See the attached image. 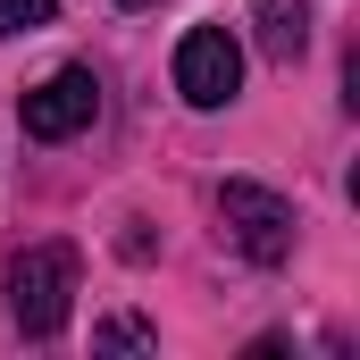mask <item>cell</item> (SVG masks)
<instances>
[{
	"label": "cell",
	"instance_id": "cell-1",
	"mask_svg": "<svg viewBox=\"0 0 360 360\" xmlns=\"http://www.w3.org/2000/svg\"><path fill=\"white\" fill-rule=\"evenodd\" d=\"M68 310H76V252H68V243H34V252L8 269V319H17V335L51 344V335L68 327Z\"/></svg>",
	"mask_w": 360,
	"mask_h": 360
},
{
	"label": "cell",
	"instance_id": "cell-2",
	"mask_svg": "<svg viewBox=\"0 0 360 360\" xmlns=\"http://www.w3.org/2000/svg\"><path fill=\"white\" fill-rule=\"evenodd\" d=\"M218 218H226V235H235L243 260H260V269H285L293 260V201L285 193L235 176V184H218Z\"/></svg>",
	"mask_w": 360,
	"mask_h": 360
},
{
	"label": "cell",
	"instance_id": "cell-3",
	"mask_svg": "<svg viewBox=\"0 0 360 360\" xmlns=\"http://www.w3.org/2000/svg\"><path fill=\"white\" fill-rule=\"evenodd\" d=\"M176 92L193 109H226V101L243 92V42H235L226 25H193L176 42Z\"/></svg>",
	"mask_w": 360,
	"mask_h": 360
},
{
	"label": "cell",
	"instance_id": "cell-4",
	"mask_svg": "<svg viewBox=\"0 0 360 360\" xmlns=\"http://www.w3.org/2000/svg\"><path fill=\"white\" fill-rule=\"evenodd\" d=\"M92 117H101V76L92 68H59L51 84L25 92V134L34 143H68V134H84Z\"/></svg>",
	"mask_w": 360,
	"mask_h": 360
},
{
	"label": "cell",
	"instance_id": "cell-5",
	"mask_svg": "<svg viewBox=\"0 0 360 360\" xmlns=\"http://www.w3.org/2000/svg\"><path fill=\"white\" fill-rule=\"evenodd\" d=\"M260 51L276 68H293L310 51V0H260Z\"/></svg>",
	"mask_w": 360,
	"mask_h": 360
},
{
	"label": "cell",
	"instance_id": "cell-6",
	"mask_svg": "<svg viewBox=\"0 0 360 360\" xmlns=\"http://www.w3.org/2000/svg\"><path fill=\"white\" fill-rule=\"evenodd\" d=\"M92 344H101V352H151L160 335H151L143 319H101V327H92Z\"/></svg>",
	"mask_w": 360,
	"mask_h": 360
},
{
	"label": "cell",
	"instance_id": "cell-7",
	"mask_svg": "<svg viewBox=\"0 0 360 360\" xmlns=\"http://www.w3.org/2000/svg\"><path fill=\"white\" fill-rule=\"evenodd\" d=\"M51 17H59V0H0V34H34Z\"/></svg>",
	"mask_w": 360,
	"mask_h": 360
},
{
	"label": "cell",
	"instance_id": "cell-8",
	"mask_svg": "<svg viewBox=\"0 0 360 360\" xmlns=\"http://www.w3.org/2000/svg\"><path fill=\"white\" fill-rule=\"evenodd\" d=\"M117 8H160V0H117Z\"/></svg>",
	"mask_w": 360,
	"mask_h": 360
}]
</instances>
